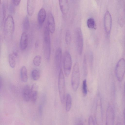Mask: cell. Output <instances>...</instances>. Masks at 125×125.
Returning <instances> with one entry per match:
<instances>
[{"instance_id":"cell-30","label":"cell","mask_w":125,"mask_h":125,"mask_svg":"<svg viewBox=\"0 0 125 125\" xmlns=\"http://www.w3.org/2000/svg\"><path fill=\"white\" fill-rule=\"evenodd\" d=\"M88 125H95L94 120L92 116H90L89 118Z\"/></svg>"},{"instance_id":"cell-15","label":"cell","mask_w":125,"mask_h":125,"mask_svg":"<svg viewBox=\"0 0 125 125\" xmlns=\"http://www.w3.org/2000/svg\"><path fill=\"white\" fill-rule=\"evenodd\" d=\"M46 17L45 10L42 8L40 10L38 15V20L39 24L42 26L44 21Z\"/></svg>"},{"instance_id":"cell-13","label":"cell","mask_w":125,"mask_h":125,"mask_svg":"<svg viewBox=\"0 0 125 125\" xmlns=\"http://www.w3.org/2000/svg\"><path fill=\"white\" fill-rule=\"evenodd\" d=\"M28 44V35L26 32L24 31L21 34L20 41V47L21 49L23 51L25 50L27 48Z\"/></svg>"},{"instance_id":"cell-23","label":"cell","mask_w":125,"mask_h":125,"mask_svg":"<svg viewBox=\"0 0 125 125\" xmlns=\"http://www.w3.org/2000/svg\"><path fill=\"white\" fill-rule=\"evenodd\" d=\"M16 58L13 56L12 54L9 55V62L10 66L12 68H14L16 65Z\"/></svg>"},{"instance_id":"cell-2","label":"cell","mask_w":125,"mask_h":125,"mask_svg":"<svg viewBox=\"0 0 125 125\" xmlns=\"http://www.w3.org/2000/svg\"><path fill=\"white\" fill-rule=\"evenodd\" d=\"M80 74L79 63H75L73 70L71 76V85L74 91H76L78 87L80 81Z\"/></svg>"},{"instance_id":"cell-5","label":"cell","mask_w":125,"mask_h":125,"mask_svg":"<svg viewBox=\"0 0 125 125\" xmlns=\"http://www.w3.org/2000/svg\"><path fill=\"white\" fill-rule=\"evenodd\" d=\"M63 58L64 72L65 76L68 77L70 74L71 69V57L69 52L66 51L64 54Z\"/></svg>"},{"instance_id":"cell-36","label":"cell","mask_w":125,"mask_h":125,"mask_svg":"<svg viewBox=\"0 0 125 125\" xmlns=\"http://www.w3.org/2000/svg\"><path fill=\"white\" fill-rule=\"evenodd\" d=\"M116 125H122L121 123L120 122L117 123Z\"/></svg>"},{"instance_id":"cell-20","label":"cell","mask_w":125,"mask_h":125,"mask_svg":"<svg viewBox=\"0 0 125 125\" xmlns=\"http://www.w3.org/2000/svg\"><path fill=\"white\" fill-rule=\"evenodd\" d=\"M72 105V99L71 95L69 94H67L66 97L65 109L67 112L70 110Z\"/></svg>"},{"instance_id":"cell-11","label":"cell","mask_w":125,"mask_h":125,"mask_svg":"<svg viewBox=\"0 0 125 125\" xmlns=\"http://www.w3.org/2000/svg\"><path fill=\"white\" fill-rule=\"evenodd\" d=\"M62 58V50L60 47H58L55 51L54 59L55 66L58 71L60 70L61 69Z\"/></svg>"},{"instance_id":"cell-9","label":"cell","mask_w":125,"mask_h":125,"mask_svg":"<svg viewBox=\"0 0 125 125\" xmlns=\"http://www.w3.org/2000/svg\"><path fill=\"white\" fill-rule=\"evenodd\" d=\"M112 18L110 13L107 11L104 14V25L105 31L106 34L109 35L111 28Z\"/></svg>"},{"instance_id":"cell-3","label":"cell","mask_w":125,"mask_h":125,"mask_svg":"<svg viewBox=\"0 0 125 125\" xmlns=\"http://www.w3.org/2000/svg\"><path fill=\"white\" fill-rule=\"evenodd\" d=\"M15 29V24L12 16L9 15L7 17L4 24L5 35L7 38H10L13 35Z\"/></svg>"},{"instance_id":"cell-19","label":"cell","mask_w":125,"mask_h":125,"mask_svg":"<svg viewBox=\"0 0 125 125\" xmlns=\"http://www.w3.org/2000/svg\"><path fill=\"white\" fill-rule=\"evenodd\" d=\"M20 76L22 81L24 83L27 82L28 80L27 70L26 67L23 66L20 70Z\"/></svg>"},{"instance_id":"cell-29","label":"cell","mask_w":125,"mask_h":125,"mask_svg":"<svg viewBox=\"0 0 125 125\" xmlns=\"http://www.w3.org/2000/svg\"><path fill=\"white\" fill-rule=\"evenodd\" d=\"M44 104L40 103L38 107V112L39 115L41 116H42L43 112V106Z\"/></svg>"},{"instance_id":"cell-8","label":"cell","mask_w":125,"mask_h":125,"mask_svg":"<svg viewBox=\"0 0 125 125\" xmlns=\"http://www.w3.org/2000/svg\"><path fill=\"white\" fill-rule=\"evenodd\" d=\"M102 104L101 98L98 95L97 100L95 118L98 125H101L102 121Z\"/></svg>"},{"instance_id":"cell-32","label":"cell","mask_w":125,"mask_h":125,"mask_svg":"<svg viewBox=\"0 0 125 125\" xmlns=\"http://www.w3.org/2000/svg\"><path fill=\"white\" fill-rule=\"evenodd\" d=\"M12 54L16 58H17L18 56V54L17 52H14Z\"/></svg>"},{"instance_id":"cell-22","label":"cell","mask_w":125,"mask_h":125,"mask_svg":"<svg viewBox=\"0 0 125 125\" xmlns=\"http://www.w3.org/2000/svg\"><path fill=\"white\" fill-rule=\"evenodd\" d=\"M31 76L32 79L34 81H37L40 78V73L39 70H33L31 72Z\"/></svg>"},{"instance_id":"cell-37","label":"cell","mask_w":125,"mask_h":125,"mask_svg":"<svg viewBox=\"0 0 125 125\" xmlns=\"http://www.w3.org/2000/svg\"><path fill=\"white\" fill-rule=\"evenodd\" d=\"M1 0H0V3H1Z\"/></svg>"},{"instance_id":"cell-6","label":"cell","mask_w":125,"mask_h":125,"mask_svg":"<svg viewBox=\"0 0 125 125\" xmlns=\"http://www.w3.org/2000/svg\"><path fill=\"white\" fill-rule=\"evenodd\" d=\"M125 70V62L124 58L120 59L116 65L115 69L116 75L118 80L121 81L124 76Z\"/></svg>"},{"instance_id":"cell-28","label":"cell","mask_w":125,"mask_h":125,"mask_svg":"<svg viewBox=\"0 0 125 125\" xmlns=\"http://www.w3.org/2000/svg\"><path fill=\"white\" fill-rule=\"evenodd\" d=\"M83 69L85 75H86L87 73V67L86 56L85 55L83 61Z\"/></svg>"},{"instance_id":"cell-16","label":"cell","mask_w":125,"mask_h":125,"mask_svg":"<svg viewBox=\"0 0 125 125\" xmlns=\"http://www.w3.org/2000/svg\"><path fill=\"white\" fill-rule=\"evenodd\" d=\"M35 0H28L27 1V8L28 14L31 16L33 14L35 9Z\"/></svg>"},{"instance_id":"cell-14","label":"cell","mask_w":125,"mask_h":125,"mask_svg":"<svg viewBox=\"0 0 125 125\" xmlns=\"http://www.w3.org/2000/svg\"><path fill=\"white\" fill-rule=\"evenodd\" d=\"M38 86L36 83L32 85L31 89L30 99L33 103L36 101L38 94Z\"/></svg>"},{"instance_id":"cell-18","label":"cell","mask_w":125,"mask_h":125,"mask_svg":"<svg viewBox=\"0 0 125 125\" xmlns=\"http://www.w3.org/2000/svg\"><path fill=\"white\" fill-rule=\"evenodd\" d=\"M31 89L28 85H26L24 87L23 90V98L26 102H28L30 100Z\"/></svg>"},{"instance_id":"cell-24","label":"cell","mask_w":125,"mask_h":125,"mask_svg":"<svg viewBox=\"0 0 125 125\" xmlns=\"http://www.w3.org/2000/svg\"><path fill=\"white\" fill-rule=\"evenodd\" d=\"M87 25L88 27L89 28L95 29L96 24L95 20L93 18H90L87 20Z\"/></svg>"},{"instance_id":"cell-25","label":"cell","mask_w":125,"mask_h":125,"mask_svg":"<svg viewBox=\"0 0 125 125\" xmlns=\"http://www.w3.org/2000/svg\"><path fill=\"white\" fill-rule=\"evenodd\" d=\"M82 89V93L83 96H86L87 93V85L86 79H84L83 81Z\"/></svg>"},{"instance_id":"cell-1","label":"cell","mask_w":125,"mask_h":125,"mask_svg":"<svg viewBox=\"0 0 125 125\" xmlns=\"http://www.w3.org/2000/svg\"><path fill=\"white\" fill-rule=\"evenodd\" d=\"M43 49L44 57L46 60H49L51 52V42L50 31L47 25L44 29Z\"/></svg>"},{"instance_id":"cell-12","label":"cell","mask_w":125,"mask_h":125,"mask_svg":"<svg viewBox=\"0 0 125 125\" xmlns=\"http://www.w3.org/2000/svg\"><path fill=\"white\" fill-rule=\"evenodd\" d=\"M47 26L51 33H53L55 29V21L53 15L51 12H49L47 17Z\"/></svg>"},{"instance_id":"cell-34","label":"cell","mask_w":125,"mask_h":125,"mask_svg":"<svg viewBox=\"0 0 125 125\" xmlns=\"http://www.w3.org/2000/svg\"><path fill=\"white\" fill-rule=\"evenodd\" d=\"M39 45V42L38 41H37L35 43V47H38Z\"/></svg>"},{"instance_id":"cell-27","label":"cell","mask_w":125,"mask_h":125,"mask_svg":"<svg viewBox=\"0 0 125 125\" xmlns=\"http://www.w3.org/2000/svg\"><path fill=\"white\" fill-rule=\"evenodd\" d=\"M41 57L39 55H37L35 56L33 59V63L36 66H39L41 63Z\"/></svg>"},{"instance_id":"cell-4","label":"cell","mask_w":125,"mask_h":125,"mask_svg":"<svg viewBox=\"0 0 125 125\" xmlns=\"http://www.w3.org/2000/svg\"><path fill=\"white\" fill-rule=\"evenodd\" d=\"M58 89L61 101L63 104L65 98V87L64 77L61 69L60 70L59 75Z\"/></svg>"},{"instance_id":"cell-35","label":"cell","mask_w":125,"mask_h":125,"mask_svg":"<svg viewBox=\"0 0 125 125\" xmlns=\"http://www.w3.org/2000/svg\"><path fill=\"white\" fill-rule=\"evenodd\" d=\"M1 77L0 76V90L1 87Z\"/></svg>"},{"instance_id":"cell-21","label":"cell","mask_w":125,"mask_h":125,"mask_svg":"<svg viewBox=\"0 0 125 125\" xmlns=\"http://www.w3.org/2000/svg\"><path fill=\"white\" fill-rule=\"evenodd\" d=\"M30 26V23L28 16H26L24 18L23 24V28L24 32H26L29 29Z\"/></svg>"},{"instance_id":"cell-7","label":"cell","mask_w":125,"mask_h":125,"mask_svg":"<svg viewBox=\"0 0 125 125\" xmlns=\"http://www.w3.org/2000/svg\"><path fill=\"white\" fill-rule=\"evenodd\" d=\"M75 36L77 51L80 55L83 50V42L82 32L80 28L77 27L75 29Z\"/></svg>"},{"instance_id":"cell-26","label":"cell","mask_w":125,"mask_h":125,"mask_svg":"<svg viewBox=\"0 0 125 125\" xmlns=\"http://www.w3.org/2000/svg\"><path fill=\"white\" fill-rule=\"evenodd\" d=\"M71 35L70 31L67 30L66 32L65 40L67 45H69L71 43Z\"/></svg>"},{"instance_id":"cell-17","label":"cell","mask_w":125,"mask_h":125,"mask_svg":"<svg viewBox=\"0 0 125 125\" xmlns=\"http://www.w3.org/2000/svg\"><path fill=\"white\" fill-rule=\"evenodd\" d=\"M59 4L60 10L64 14H66L69 9L68 1L66 0H59Z\"/></svg>"},{"instance_id":"cell-31","label":"cell","mask_w":125,"mask_h":125,"mask_svg":"<svg viewBox=\"0 0 125 125\" xmlns=\"http://www.w3.org/2000/svg\"><path fill=\"white\" fill-rule=\"evenodd\" d=\"M12 1L14 5L16 6H17L20 3L21 0H13Z\"/></svg>"},{"instance_id":"cell-33","label":"cell","mask_w":125,"mask_h":125,"mask_svg":"<svg viewBox=\"0 0 125 125\" xmlns=\"http://www.w3.org/2000/svg\"><path fill=\"white\" fill-rule=\"evenodd\" d=\"M76 125H83L82 122H78L76 124Z\"/></svg>"},{"instance_id":"cell-10","label":"cell","mask_w":125,"mask_h":125,"mask_svg":"<svg viewBox=\"0 0 125 125\" xmlns=\"http://www.w3.org/2000/svg\"><path fill=\"white\" fill-rule=\"evenodd\" d=\"M115 118V113L113 107L109 106L106 113L105 125H114Z\"/></svg>"}]
</instances>
